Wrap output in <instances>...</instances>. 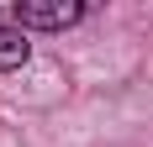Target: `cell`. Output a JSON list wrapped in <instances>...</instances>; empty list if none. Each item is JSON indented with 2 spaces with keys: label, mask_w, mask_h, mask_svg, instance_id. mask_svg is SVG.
<instances>
[{
  "label": "cell",
  "mask_w": 153,
  "mask_h": 147,
  "mask_svg": "<svg viewBox=\"0 0 153 147\" xmlns=\"http://www.w3.org/2000/svg\"><path fill=\"white\" fill-rule=\"evenodd\" d=\"M27 58H32V42L21 37V32L0 26V68H21Z\"/></svg>",
  "instance_id": "2"
},
{
  "label": "cell",
  "mask_w": 153,
  "mask_h": 147,
  "mask_svg": "<svg viewBox=\"0 0 153 147\" xmlns=\"http://www.w3.org/2000/svg\"><path fill=\"white\" fill-rule=\"evenodd\" d=\"M79 16H85L79 0H16V21H21V26L63 32V26H74Z\"/></svg>",
  "instance_id": "1"
}]
</instances>
